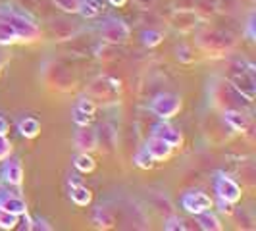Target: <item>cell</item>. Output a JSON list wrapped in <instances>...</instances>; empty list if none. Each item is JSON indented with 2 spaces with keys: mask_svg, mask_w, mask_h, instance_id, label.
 I'll use <instances>...</instances> for the list:
<instances>
[{
  "mask_svg": "<svg viewBox=\"0 0 256 231\" xmlns=\"http://www.w3.org/2000/svg\"><path fill=\"white\" fill-rule=\"evenodd\" d=\"M181 106H183V100H181L180 94H176V92H160L150 100L148 110L158 120H172V118H176L181 112Z\"/></svg>",
  "mask_w": 256,
  "mask_h": 231,
  "instance_id": "4",
  "label": "cell"
},
{
  "mask_svg": "<svg viewBox=\"0 0 256 231\" xmlns=\"http://www.w3.org/2000/svg\"><path fill=\"white\" fill-rule=\"evenodd\" d=\"M18 224H20V216L0 208V230H14L18 228Z\"/></svg>",
  "mask_w": 256,
  "mask_h": 231,
  "instance_id": "33",
  "label": "cell"
},
{
  "mask_svg": "<svg viewBox=\"0 0 256 231\" xmlns=\"http://www.w3.org/2000/svg\"><path fill=\"white\" fill-rule=\"evenodd\" d=\"M141 10H150L154 4H156V0H133Z\"/></svg>",
  "mask_w": 256,
  "mask_h": 231,
  "instance_id": "43",
  "label": "cell"
},
{
  "mask_svg": "<svg viewBox=\"0 0 256 231\" xmlns=\"http://www.w3.org/2000/svg\"><path fill=\"white\" fill-rule=\"evenodd\" d=\"M16 42H20V37L16 35V31L6 22L0 20V44H16Z\"/></svg>",
  "mask_w": 256,
  "mask_h": 231,
  "instance_id": "31",
  "label": "cell"
},
{
  "mask_svg": "<svg viewBox=\"0 0 256 231\" xmlns=\"http://www.w3.org/2000/svg\"><path fill=\"white\" fill-rule=\"evenodd\" d=\"M235 44V37L222 29H200L196 33V46L208 56H228Z\"/></svg>",
  "mask_w": 256,
  "mask_h": 231,
  "instance_id": "3",
  "label": "cell"
},
{
  "mask_svg": "<svg viewBox=\"0 0 256 231\" xmlns=\"http://www.w3.org/2000/svg\"><path fill=\"white\" fill-rule=\"evenodd\" d=\"M241 6V0H218V12L233 14Z\"/></svg>",
  "mask_w": 256,
  "mask_h": 231,
  "instance_id": "37",
  "label": "cell"
},
{
  "mask_svg": "<svg viewBox=\"0 0 256 231\" xmlns=\"http://www.w3.org/2000/svg\"><path fill=\"white\" fill-rule=\"evenodd\" d=\"M231 216L235 220L237 228H241V230H254L256 228L254 218H252V214H250L246 208H233Z\"/></svg>",
  "mask_w": 256,
  "mask_h": 231,
  "instance_id": "26",
  "label": "cell"
},
{
  "mask_svg": "<svg viewBox=\"0 0 256 231\" xmlns=\"http://www.w3.org/2000/svg\"><path fill=\"white\" fill-rule=\"evenodd\" d=\"M120 92V81L114 77H98L90 83L89 96L92 100H112Z\"/></svg>",
  "mask_w": 256,
  "mask_h": 231,
  "instance_id": "8",
  "label": "cell"
},
{
  "mask_svg": "<svg viewBox=\"0 0 256 231\" xmlns=\"http://www.w3.org/2000/svg\"><path fill=\"white\" fill-rule=\"evenodd\" d=\"M31 230L35 231H52V226L44 218H31Z\"/></svg>",
  "mask_w": 256,
  "mask_h": 231,
  "instance_id": "40",
  "label": "cell"
},
{
  "mask_svg": "<svg viewBox=\"0 0 256 231\" xmlns=\"http://www.w3.org/2000/svg\"><path fill=\"white\" fill-rule=\"evenodd\" d=\"M0 20L6 22L16 31V35L20 37V42H35L42 35L40 26H38L37 22L29 14L22 12L18 8L2 6L0 8Z\"/></svg>",
  "mask_w": 256,
  "mask_h": 231,
  "instance_id": "2",
  "label": "cell"
},
{
  "mask_svg": "<svg viewBox=\"0 0 256 231\" xmlns=\"http://www.w3.org/2000/svg\"><path fill=\"white\" fill-rule=\"evenodd\" d=\"M176 54H178V60H180V62H183V64H191V62H194L192 48L185 46V44H180V46L176 48Z\"/></svg>",
  "mask_w": 256,
  "mask_h": 231,
  "instance_id": "36",
  "label": "cell"
},
{
  "mask_svg": "<svg viewBox=\"0 0 256 231\" xmlns=\"http://www.w3.org/2000/svg\"><path fill=\"white\" fill-rule=\"evenodd\" d=\"M200 22V16L194 12V10H180V8H174L172 16L168 18V24L172 29L180 31V33H189L194 31L198 27Z\"/></svg>",
  "mask_w": 256,
  "mask_h": 231,
  "instance_id": "9",
  "label": "cell"
},
{
  "mask_svg": "<svg viewBox=\"0 0 256 231\" xmlns=\"http://www.w3.org/2000/svg\"><path fill=\"white\" fill-rule=\"evenodd\" d=\"M8 129H10V126H8L6 118H4V116H0V135H8Z\"/></svg>",
  "mask_w": 256,
  "mask_h": 231,
  "instance_id": "44",
  "label": "cell"
},
{
  "mask_svg": "<svg viewBox=\"0 0 256 231\" xmlns=\"http://www.w3.org/2000/svg\"><path fill=\"white\" fill-rule=\"evenodd\" d=\"M90 222H92L94 228H98V230H108V228L114 226V214L110 212V208H106V206L100 204V206H96V208H92Z\"/></svg>",
  "mask_w": 256,
  "mask_h": 231,
  "instance_id": "23",
  "label": "cell"
},
{
  "mask_svg": "<svg viewBox=\"0 0 256 231\" xmlns=\"http://www.w3.org/2000/svg\"><path fill=\"white\" fill-rule=\"evenodd\" d=\"M150 135L162 139V141H166L172 148H180L181 144H183V135H181V131L178 128H174L168 120H160L152 128Z\"/></svg>",
  "mask_w": 256,
  "mask_h": 231,
  "instance_id": "13",
  "label": "cell"
},
{
  "mask_svg": "<svg viewBox=\"0 0 256 231\" xmlns=\"http://www.w3.org/2000/svg\"><path fill=\"white\" fill-rule=\"evenodd\" d=\"M70 198H72V202L79 208H85V206L90 204V200H92V192L87 185H83L81 181H70Z\"/></svg>",
  "mask_w": 256,
  "mask_h": 231,
  "instance_id": "20",
  "label": "cell"
},
{
  "mask_svg": "<svg viewBox=\"0 0 256 231\" xmlns=\"http://www.w3.org/2000/svg\"><path fill=\"white\" fill-rule=\"evenodd\" d=\"M244 33H246L248 40H254V37H256V33H254V12L248 14V20H246V26H244Z\"/></svg>",
  "mask_w": 256,
  "mask_h": 231,
  "instance_id": "42",
  "label": "cell"
},
{
  "mask_svg": "<svg viewBox=\"0 0 256 231\" xmlns=\"http://www.w3.org/2000/svg\"><path fill=\"white\" fill-rule=\"evenodd\" d=\"M22 218H24V226H22V230L24 231H31V218H29V214H22Z\"/></svg>",
  "mask_w": 256,
  "mask_h": 231,
  "instance_id": "45",
  "label": "cell"
},
{
  "mask_svg": "<svg viewBox=\"0 0 256 231\" xmlns=\"http://www.w3.org/2000/svg\"><path fill=\"white\" fill-rule=\"evenodd\" d=\"M74 108L79 110V112H83V114H87V116H94V112H96V102L90 98L89 94H85V96L77 98V102L74 104Z\"/></svg>",
  "mask_w": 256,
  "mask_h": 231,
  "instance_id": "32",
  "label": "cell"
},
{
  "mask_svg": "<svg viewBox=\"0 0 256 231\" xmlns=\"http://www.w3.org/2000/svg\"><path fill=\"white\" fill-rule=\"evenodd\" d=\"M50 35L52 38H56V40H66V38H72V35H76L77 33V26L74 22H70V20H64V18H56V20H52L50 24Z\"/></svg>",
  "mask_w": 256,
  "mask_h": 231,
  "instance_id": "19",
  "label": "cell"
},
{
  "mask_svg": "<svg viewBox=\"0 0 256 231\" xmlns=\"http://www.w3.org/2000/svg\"><path fill=\"white\" fill-rule=\"evenodd\" d=\"M181 206H183L185 212H189L191 216H194L198 212L210 210L214 206V200L202 191H187L183 192V196H181Z\"/></svg>",
  "mask_w": 256,
  "mask_h": 231,
  "instance_id": "10",
  "label": "cell"
},
{
  "mask_svg": "<svg viewBox=\"0 0 256 231\" xmlns=\"http://www.w3.org/2000/svg\"><path fill=\"white\" fill-rule=\"evenodd\" d=\"M150 204H152L160 214H166V216H170V214H174V212H176V208H174V204H172L170 196L162 191L150 192Z\"/></svg>",
  "mask_w": 256,
  "mask_h": 231,
  "instance_id": "25",
  "label": "cell"
},
{
  "mask_svg": "<svg viewBox=\"0 0 256 231\" xmlns=\"http://www.w3.org/2000/svg\"><path fill=\"white\" fill-rule=\"evenodd\" d=\"M133 164L137 168H141V170H150V168L154 166V160H152V156L146 152V148L141 146V148L135 152V156H133Z\"/></svg>",
  "mask_w": 256,
  "mask_h": 231,
  "instance_id": "30",
  "label": "cell"
},
{
  "mask_svg": "<svg viewBox=\"0 0 256 231\" xmlns=\"http://www.w3.org/2000/svg\"><path fill=\"white\" fill-rule=\"evenodd\" d=\"M164 230L166 231H183V230H187V226H185V220L180 218V216L174 212V214L166 216V220H164Z\"/></svg>",
  "mask_w": 256,
  "mask_h": 231,
  "instance_id": "34",
  "label": "cell"
},
{
  "mask_svg": "<svg viewBox=\"0 0 256 231\" xmlns=\"http://www.w3.org/2000/svg\"><path fill=\"white\" fill-rule=\"evenodd\" d=\"M194 224L198 230H204V231H220L222 230V222L220 218L210 210H204V212H198L194 214Z\"/></svg>",
  "mask_w": 256,
  "mask_h": 231,
  "instance_id": "22",
  "label": "cell"
},
{
  "mask_svg": "<svg viewBox=\"0 0 256 231\" xmlns=\"http://www.w3.org/2000/svg\"><path fill=\"white\" fill-rule=\"evenodd\" d=\"M102 12H104L102 0H79L77 14L83 20H96L98 16H102Z\"/></svg>",
  "mask_w": 256,
  "mask_h": 231,
  "instance_id": "21",
  "label": "cell"
},
{
  "mask_svg": "<svg viewBox=\"0 0 256 231\" xmlns=\"http://www.w3.org/2000/svg\"><path fill=\"white\" fill-rule=\"evenodd\" d=\"M208 102L218 112H226V110L248 112L252 106V100H248L244 94L235 89L228 77L220 76H214L208 81Z\"/></svg>",
  "mask_w": 256,
  "mask_h": 231,
  "instance_id": "1",
  "label": "cell"
},
{
  "mask_svg": "<svg viewBox=\"0 0 256 231\" xmlns=\"http://www.w3.org/2000/svg\"><path fill=\"white\" fill-rule=\"evenodd\" d=\"M18 131L22 137L26 139H35L38 133H40V122L33 116H26L18 122Z\"/></svg>",
  "mask_w": 256,
  "mask_h": 231,
  "instance_id": "24",
  "label": "cell"
},
{
  "mask_svg": "<svg viewBox=\"0 0 256 231\" xmlns=\"http://www.w3.org/2000/svg\"><path fill=\"white\" fill-rule=\"evenodd\" d=\"M46 81L50 85H54L58 90H66L74 87V77L70 76V72L60 64H50L46 68Z\"/></svg>",
  "mask_w": 256,
  "mask_h": 231,
  "instance_id": "16",
  "label": "cell"
},
{
  "mask_svg": "<svg viewBox=\"0 0 256 231\" xmlns=\"http://www.w3.org/2000/svg\"><path fill=\"white\" fill-rule=\"evenodd\" d=\"M74 166H76V170L81 172V174H90V172H94L96 162H94V158L90 156V152H79L74 156Z\"/></svg>",
  "mask_w": 256,
  "mask_h": 231,
  "instance_id": "27",
  "label": "cell"
},
{
  "mask_svg": "<svg viewBox=\"0 0 256 231\" xmlns=\"http://www.w3.org/2000/svg\"><path fill=\"white\" fill-rule=\"evenodd\" d=\"M98 35L108 44H126L131 37V27L120 18H108L98 26Z\"/></svg>",
  "mask_w": 256,
  "mask_h": 231,
  "instance_id": "5",
  "label": "cell"
},
{
  "mask_svg": "<svg viewBox=\"0 0 256 231\" xmlns=\"http://www.w3.org/2000/svg\"><path fill=\"white\" fill-rule=\"evenodd\" d=\"M0 208L12 212V214H16V216H22V214H26L27 212V202L22 194L2 191V189H0Z\"/></svg>",
  "mask_w": 256,
  "mask_h": 231,
  "instance_id": "17",
  "label": "cell"
},
{
  "mask_svg": "<svg viewBox=\"0 0 256 231\" xmlns=\"http://www.w3.org/2000/svg\"><path fill=\"white\" fill-rule=\"evenodd\" d=\"M220 114H222V122L235 133H244L250 128V114L244 110H226Z\"/></svg>",
  "mask_w": 256,
  "mask_h": 231,
  "instance_id": "15",
  "label": "cell"
},
{
  "mask_svg": "<svg viewBox=\"0 0 256 231\" xmlns=\"http://www.w3.org/2000/svg\"><path fill=\"white\" fill-rule=\"evenodd\" d=\"M110 6H114V8H122V6H126L128 4V0H106Z\"/></svg>",
  "mask_w": 256,
  "mask_h": 231,
  "instance_id": "46",
  "label": "cell"
},
{
  "mask_svg": "<svg viewBox=\"0 0 256 231\" xmlns=\"http://www.w3.org/2000/svg\"><path fill=\"white\" fill-rule=\"evenodd\" d=\"M216 204H218L220 212H222V214H228V216H231V212H233V208H235V204H233V202L226 200V198H222V196H218V198H216Z\"/></svg>",
  "mask_w": 256,
  "mask_h": 231,
  "instance_id": "41",
  "label": "cell"
},
{
  "mask_svg": "<svg viewBox=\"0 0 256 231\" xmlns=\"http://www.w3.org/2000/svg\"><path fill=\"white\" fill-rule=\"evenodd\" d=\"M12 154V142L6 139V135H0V162Z\"/></svg>",
  "mask_w": 256,
  "mask_h": 231,
  "instance_id": "39",
  "label": "cell"
},
{
  "mask_svg": "<svg viewBox=\"0 0 256 231\" xmlns=\"http://www.w3.org/2000/svg\"><path fill=\"white\" fill-rule=\"evenodd\" d=\"M0 178L2 183L8 189H16L18 192H22V185H24V166L22 160L16 156H8L2 160V168H0Z\"/></svg>",
  "mask_w": 256,
  "mask_h": 231,
  "instance_id": "6",
  "label": "cell"
},
{
  "mask_svg": "<svg viewBox=\"0 0 256 231\" xmlns=\"http://www.w3.org/2000/svg\"><path fill=\"white\" fill-rule=\"evenodd\" d=\"M192 10L200 16V20L210 18V16L218 14V0H194Z\"/></svg>",
  "mask_w": 256,
  "mask_h": 231,
  "instance_id": "28",
  "label": "cell"
},
{
  "mask_svg": "<svg viewBox=\"0 0 256 231\" xmlns=\"http://www.w3.org/2000/svg\"><path fill=\"white\" fill-rule=\"evenodd\" d=\"M96 129V150L102 154H112L118 148V131L110 122H104Z\"/></svg>",
  "mask_w": 256,
  "mask_h": 231,
  "instance_id": "11",
  "label": "cell"
},
{
  "mask_svg": "<svg viewBox=\"0 0 256 231\" xmlns=\"http://www.w3.org/2000/svg\"><path fill=\"white\" fill-rule=\"evenodd\" d=\"M231 85L244 94L248 100H254L256 96V79H254V70H246V72H239V74H231L228 77Z\"/></svg>",
  "mask_w": 256,
  "mask_h": 231,
  "instance_id": "12",
  "label": "cell"
},
{
  "mask_svg": "<svg viewBox=\"0 0 256 231\" xmlns=\"http://www.w3.org/2000/svg\"><path fill=\"white\" fill-rule=\"evenodd\" d=\"M74 144L79 152H94L96 150V129L89 126H77L74 135Z\"/></svg>",
  "mask_w": 256,
  "mask_h": 231,
  "instance_id": "14",
  "label": "cell"
},
{
  "mask_svg": "<svg viewBox=\"0 0 256 231\" xmlns=\"http://www.w3.org/2000/svg\"><path fill=\"white\" fill-rule=\"evenodd\" d=\"M144 148H146V152L152 156L154 162H164L168 160L172 152H174V148L168 144L166 141H162V139H158V137H154L150 135V139H146V142L142 144Z\"/></svg>",
  "mask_w": 256,
  "mask_h": 231,
  "instance_id": "18",
  "label": "cell"
},
{
  "mask_svg": "<svg viewBox=\"0 0 256 231\" xmlns=\"http://www.w3.org/2000/svg\"><path fill=\"white\" fill-rule=\"evenodd\" d=\"M0 70H2V66H0Z\"/></svg>",
  "mask_w": 256,
  "mask_h": 231,
  "instance_id": "47",
  "label": "cell"
},
{
  "mask_svg": "<svg viewBox=\"0 0 256 231\" xmlns=\"http://www.w3.org/2000/svg\"><path fill=\"white\" fill-rule=\"evenodd\" d=\"M56 8H60L66 14H77L79 8V0H52Z\"/></svg>",
  "mask_w": 256,
  "mask_h": 231,
  "instance_id": "35",
  "label": "cell"
},
{
  "mask_svg": "<svg viewBox=\"0 0 256 231\" xmlns=\"http://www.w3.org/2000/svg\"><path fill=\"white\" fill-rule=\"evenodd\" d=\"M141 40L144 46L154 48V46H158V44L164 40V35H162V31H158V29H144L141 33Z\"/></svg>",
  "mask_w": 256,
  "mask_h": 231,
  "instance_id": "29",
  "label": "cell"
},
{
  "mask_svg": "<svg viewBox=\"0 0 256 231\" xmlns=\"http://www.w3.org/2000/svg\"><path fill=\"white\" fill-rule=\"evenodd\" d=\"M72 120H74L76 126H89L92 116H87L83 114V112H79V110H76V108H72Z\"/></svg>",
  "mask_w": 256,
  "mask_h": 231,
  "instance_id": "38",
  "label": "cell"
},
{
  "mask_svg": "<svg viewBox=\"0 0 256 231\" xmlns=\"http://www.w3.org/2000/svg\"><path fill=\"white\" fill-rule=\"evenodd\" d=\"M214 191H216V196H222L226 200H230L233 204H237L243 196V189L241 185L235 180H231L228 174L224 172H216L214 174Z\"/></svg>",
  "mask_w": 256,
  "mask_h": 231,
  "instance_id": "7",
  "label": "cell"
}]
</instances>
